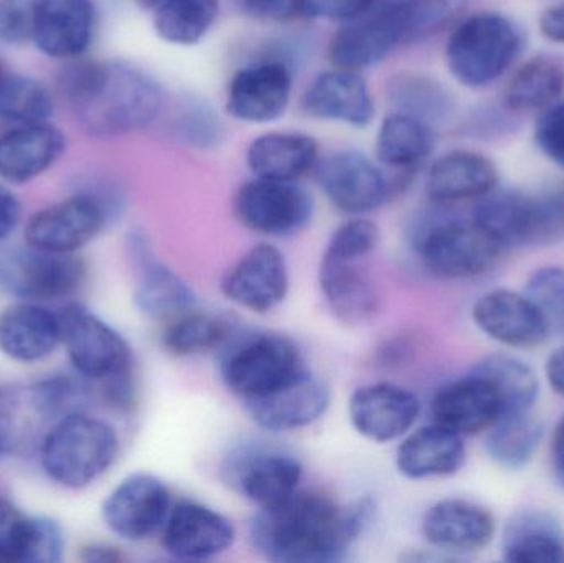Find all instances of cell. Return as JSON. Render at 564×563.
Here are the masks:
<instances>
[{"mask_svg":"<svg viewBox=\"0 0 564 563\" xmlns=\"http://www.w3.org/2000/svg\"><path fill=\"white\" fill-rule=\"evenodd\" d=\"M473 370L486 377L496 390L503 416L532 412L540 387L539 377L529 364L506 354H494L480 360Z\"/></svg>","mask_w":564,"mask_h":563,"instance_id":"obj_40","label":"cell"},{"mask_svg":"<svg viewBox=\"0 0 564 563\" xmlns=\"http://www.w3.org/2000/svg\"><path fill=\"white\" fill-rule=\"evenodd\" d=\"M416 393L393 382L358 387L348 400V419L361 439L371 443L400 442L420 419Z\"/></svg>","mask_w":564,"mask_h":563,"instance_id":"obj_18","label":"cell"},{"mask_svg":"<svg viewBox=\"0 0 564 563\" xmlns=\"http://www.w3.org/2000/svg\"><path fill=\"white\" fill-rule=\"evenodd\" d=\"M66 535L62 524L46 516H33L26 563H59L65 557Z\"/></svg>","mask_w":564,"mask_h":563,"instance_id":"obj_49","label":"cell"},{"mask_svg":"<svg viewBox=\"0 0 564 563\" xmlns=\"http://www.w3.org/2000/svg\"><path fill=\"white\" fill-rule=\"evenodd\" d=\"M33 516L0 496V563H26Z\"/></svg>","mask_w":564,"mask_h":563,"instance_id":"obj_47","label":"cell"},{"mask_svg":"<svg viewBox=\"0 0 564 563\" xmlns=\"http://www.w3.org/2000/svg\"><path fill=\"white\" fill-rule=\"evenodd\" d=\"M62 346V321L48 304L13 300L0 310V354L12 362L39 364Z\"/></svg>","mask_w":564,"mask_h":563,"instance_id":"obj_24","label":"cell"},{"mask_svg":"<svg viewBox=\"0 0 564 563\" xmlns=\"http://www.w3.org/2000/svg\"><path fill=\"white\" fill-rule=\"evenodd\" d=\"M235 541L237 529L227 516L191 499L174 502L161 532L162 548L177 561H210L230 551Z\"/></svg>","mask_w":564,"mask_h":563,"instance_id":"obj_17","label":"cell"},{"mask_svg":"<svg viewBox=\"0 0 564 563\" xmlns=\"http://www.w3.org/2000/svg\"><path fill=\"white\" fill-rule=\"evenodd\" d=\"M464 462V436L437 422L411 430L394 455L398 473L410 481L447 478L456 475Z\"/></svg>","mask_w":564,"mask_h":563,"instance_id":"obj_30","label":"cell"},{"mask_svg":"<svg viewBox=\"0 0 564 563\" xmlns=\"http://www.w3.org/2000/svg\"><path fill=\"white\" fill-rule=\"evenodd\" d=\"M380 2L381 0H305L304 17L341 25L367 15Z\"/></svg>","mask_w":564,"mask_h":563,"instance_id":"obj_51","label":"cell"},{"mask_svg":"<svg viewBox=\"0 0 564 563\" xmlns=\"http://www.w3.org/2000/svg\"><path fill=\"white\" fill-rule=\"evenodd\" d=\"M527 297L535 304L552 333H564V270L545 267L536 270L527 283Z\"/></svg>","mask_w":564,"mask_h":563,"instance_id":"obj_45","label":"cell"},{"mask_svg":"<svg viewBox=\"0 0 564 563\" xmlns=\"http://www.w3.org/2000/svg\"><path fill=\"white\" fill-rule=\"evenodd\" d=\"M294 69L280 56L248 63L234 73L225 91V112L245 124H270L288 112Z\"/></svg>","mask_w":564,"mask_h":563,"instance_id":"obj_13","label":"cell"},{"mask_svg":"<svg viewBox=\"0 0 564 563\" xmlns=\"http://www.w3.org/2000/svg\"><path fill=\"white\" fill-rule=\"evenodd\" d=\"M380 245V228L367 217H351L335 228L324 255L345 260H367Z\"/></svg>","mask_w":564,"mask_h":563,"instance_id":"obj_46","label":"cell"},{"mask_svg":"<svg viewBox=\"0 0 564 563\" xmlns=\"http://www.w3.org/2000/svg\"><path fill=\"white\" fill-rule=\"evenodd\" d=\"M413 247L424 270L444 280H469L487 273L502 248L473 220L434 214L421 220Z\"/></svg>","mask_w":564,"mask_h":563,"instance_id":"obj_5","label":"cell"},{"mask_svg":"<svg viewBox=\"0 0 564 563\" xmlns=\"http://www.w3.org/2000/svg\"><path fill=\"white\" fill-rule=\"evenodd\" d=\"M85 261L78 253H56L32 245L0 247V291L13 300L58 303L85 286Z\"/></svg>","mask_w":564,"mask_h":563,"instance_id":"obj_8","label":"cell"},{"mask_svg":"<svg viewBox=\"0 0 564 563\" xmlns=\"http://www.w3.org/2000/svg\"><path fill=\"white\" fill-rule=\"evenodd\" d=\"M564 93V59L558 55L532 56L516 69L502 99L516 112L543 111L555 105Z\"/></svg>","mask_w":564,"mask_h":563,"instance_id":"obj_35","label":"cell"},{"mask_svg":"<svg viewBox=\"0 0 564 563\" xmlns=\"http://www.w3.org/2000/svg\"><path fill=\"white\" fill-rule=\"evenodd\" d=\"M108 221V202L95 192H78L36 210L26 220L23 241L56 253H78Z\"/></svg>","mask_w":564,"mask_h":563,"instance_id":"obj_12","label":"cell"},{"mask_svg":"<svg viewBox=\"0 0 564 563\" xmlns=\"http://www.w3.org/2000/svg\"><path fill=\"white\" fill-rule=\"evenodd\" d=\"M58 314L62 346L82 379L101 387L134 377L131 346L116 327L79 303H66Z\"/></svg>","mask_w":564,"mask_h":563,"instance_id":"obj_7","label":"cell"},{"mask_svg":"<svg viewBox=\"0 0 564 563\" xmlns=\"http://www.w3.org/2000/svg\"><path fill=\"white\" fill-rule=\"evenodd\" d=\"M230 337L231 324L225 317L195 307L164 323L161 340L171 356L188 359L220 349Z\"/></svg>","mask_w":564,"mask_h":563,"instance_id":"obj_38","label":"cell"},{"mask_svg":"<svg viewBox=\"0 0 564 563\" xmlns=\"http://www.w3.org/2000/svg\"><path fill=\"white\" fill-rule=\"evenodd\" d=\"M387 99L393 111L413 116L431 128L449 121L454 99L449 89L433 76L420 72H400L387 83Z\"/></svg>","mask_w":564,"mask_h":563,"instance_id":"obj_36","label":"cell"},{"mask_svg":"<svg viewBox=\"0 0 564 563\" xmlns=\"http://www.w3.org/2000/svg\"><path fill=\"white\" fill-rule=\"evenodd\" d=\"M370 512L367 501L344 505L301 488L280 505L258 509L248 535L254 551L271 562H338L360 538Z\"/></svg>","mask_w":564,"mask_h":563,"instance_id":"obj_1","label":"cell"},{"mask_svg":"<svg viewBox=\"0 0 564 563\" xmlns=\"http://www.w3.org/2000/svg\"><path fill=\"white\" fill-rule=\"evenodd\" d=\"M302 109L308 118L355 129L368 128L377 119V102L364 73L337 66L308 83Z\"/></svg>","mask_w":564,"mask_h":563,"instance_id":"obj_19","label":"cell"},{"mask_svg":"<svg viewBox=\"0 0 564 563\" xmlns=\"http://www.w3.org/2000/svg\"><path fill=\"white\" fill-rule=\"evenodd\" d=\"M141 9L148 10V12H155L159 7L164 6L169 0H134Z\"/></svg>","mask_w":564,"mask_h":563,"instance_id":"obj_59","label":"cell"},{"mask_svg":"<svg viewBox=\"0 0 564 563\" xmlns=\"http://www.w3.org/2000/svg\"><path fill=\"white\" fill-rule=\"evenodd\" d=\"M400 48L387 2L381 0L367 15L341 23L330 36L327 55L332 66L364 73L387 62Z\"/></svg>","mask_w":564,"mask_h":563,"instance_id":"obj_27","label":"cell"},{"mask_svg":"<svg viewBox=\"0 0 564 563\" xmlns=\"http://www.w3.org/2000/svg\"><path fill=\"white\" fill-rule=\"evenodd\" d=\"M318 159V142L301 131L263 132L247 149L251 174L270 181L297 182L314 172Z\"/></svg>","mask_w":564,"mask_h":563,"instance_id":"obj_33","label":"cell"},{"mask_svg":"<svg viewBox=\"0 0 564 563\" xmlns=\"http://www.w3.org/2000/svg\"><path fill=\"white\" fill-rule=\"evenodd\" d=\"M225 476L241 498L264 509L280 505L301 489L304 468L291 453L247 448L230 456Z\"/></svg>","mask_w":564,"mask_h":563,"instance_id":"obj_16","label":"cell"},{"mask_svg":"<svg viewBox=\"0 0 564 563\" xmlns=\"http://www.w3.org/2000/svg\"><path fill=\"white\" fill-rule=\"evenodd\" d=\"M307 370L294 340L263 333L231 344L221 357L220 376L225 387L247 403L288 386Z\"/></svg>","mask_w":564,"mask_h":563,"instance_id":"obj_6","label":"cell"},{"mask_svg":"<svg viewBox=\"0 0 564 563\" xmlns=\"http://www.w3.org/2000/svg\"><path fill=\"white\" fill-rule=\"evenodd\" d=\"M322 253L318 286L328 310L340 323L358 326L367 323L378 311V296L361 263Z\"/></svg>","mask_w":564,"mask_h":563,"instance_id":"obj_32","label":"cell"},{"mask_svg":"<svg viewBox=\"0 0 564 563\" xmlns=\"http://www.w3.org/2000/svg\"><path fill=\"white\" fill-rule=\"evenodd\" d=\"M436 134L426 122L391 109L375 136L377 161L390 175L394 192L410 182L417 169L431 158Z\"/></svg>","mask_w":564,"mask_h":563,"instance_id":"obj_28","label":"cell"},{"mask_svg":"<svg viewBox=\"0 0 564 563\" xmlns=\"http://www.w3.org/2000/svg\"><path fill=\"white\" fill-rule=\"evenodd\" d=\"M96 20L95 0H39L32 43L48 58L76 62L93 45Z\"/></svg>","mask_w":564,"mask_h":563,"instance_id":"obj_22","label":"cell"},{"mask_svg":"<svg viewBox=\"0 0 564 563\" xmlns=\"http://www.w3.org/2000/svg\"><path fill=\"white\" fill-rule=\"evenodd\" d=\"M314 177L328 204L350 217L378 210L394 192L388 172L357 149H338L318 159Z\"/></svg>","mask_w":564,"mask_h":563,"instance_id":"obj_9","label":"cell"},{"mask_svg":"<svg viewBox=\"0 0 564 563\" xmlns=\"http://www.w3.org/2000/svg\"><path fill=\"white\" fill-rule=\"evenodd\" d=\"M171 489L159 476L134 473L119 481L101 505L106 528L126 542L158 538L174 506Z\"/></svg>","mask_w":564,"mask_h":563,"instance_id":"obj_11","label":"cell"},{"mask_svg":"<svg viewBox=\"0 0 564 563\" xmlns=\"http://www.w3.org/2000/svg\"><path fill=\"white\" fill-rule=\"evenodd\" d=\"M79 561L93 563H116L124 561V555L115 545L109 544H88L82 549Z\"/></svg>","mask_w":564,"mask_h":563,"instance_id":"obj_55","label":"cell"},{"mask_svg":"<svg viewBox=\"0 0 564 563\" xmlns=\"http://www.w3.org/2000/svg\"><path fill=\"white\" fill-rule=\"evenodd\" d=\"M431 548L446 554H470L486 549L496 535L489 509L467 499H443L427 509L421 524Z\"/></svg>","mask_w":564,"mask_h":563,"instance_id":"obj_25","label":"cell"},{"mask_svg":"<svg viewBox=\"0 0 564 563\" xmlns=\"http://www.w3.org/2000/svg\"><path fill=\"white\" fill-rule=\"evenodd\" d=\"M523 48L522 30L499 12H477L460 19L447 39V69L467 88H486L513 65Z\"/></svg>","mask_w":564,"mask_h":563,"instance_id":"obj_4","label":"cell"},{"mask_svg":"<svg viewBox=\"0 0 564 563\" xmlns=\"http://www.w3.org/2000/svg\"><path fill=\"white\" fill-rule=\"evenodd\" d=\"M7 452H9V432H7L6 425L0 422V463L6 458Z\"/></svg>","mask_w":564,"mask_h":563,"instance_id":"obj_58","label":"cell"},{"mask_svg":"<svg viewBox=\"0 0 564 563\" xmlns=\"http://www.w3.org/2000/svg\"><path fill=\"white\" fill-rule=\"evenodd\" d=\"M497 184L499 171L487 155L457 149L440 155L430 165L424 188L431 204L451 207L459 202L479 201Z\"/></svg>","mask_w":564,"mask_h":563,"instance_id":"obj_31","label":"cell"},{"mask_svg":"<svg viewBox=\"0 0 564 563\" xmlns=\"http://www.w3.org/2000/svg\"><path fill=\"white\" fill-rule=\"evenodd\" d=\"M243 405L251 420L267 432H299L324 419L330 407V390L307 370L288 386Z\"/></svg>","mask_w":564,"mask_h":563,"instance_id":"obj_23","label":"cell"},{"mask_svg":"<svg viewBox=\"0 0 564 563\" xmlns=\"http://www.w3.org/2000/svg\"><path fill=\"white\" fill-rule=\"evenodd\" d=\"M535 142L550 161L564 169V101L543 109L535 124Z\"/></svg>","mask_w":564,"mask_h":563,"instance_id":"obj_50","label":"cell"},{"mask_svg":"<svg viewBox=\"0 0 564 563\" xmlns=\"http://www.w3.org/2000/svg\"><path fill=\"white\" fill-rule=\"evenodd\" d=\"M66 151V138L52 122L13 126L0 136V178L9 185L35 181Z\"/></svg>","mask_w":564,"mask_h":563,"instance_id":"obj_29","label":"cell"},{"mask_svg":"<svg viewBox=\"0 0 564 563\" xmlns=\"http://www.w3.org/2000/svg\"><path fill=\"white\" fill-rule=\"evenodd\" d=\"M539 25L546 39L564 45V0L543 10Z\"/></svg>","mask_w":564,"mask_h":563,"instance_id":"obj_54","label":"cell"},{"mask_svg":"<svg viewBox=\"0 0 564 563\" xmlns=\"http://www.w3.org/2000/svg\"><path fill=\"white\" fill-rule=\"evenodd\" d=\"M387 3L401 48L426 42L456 25L469 7V0H390Z\"/></svg>","mask_w":564,"mask_h":563,"instance_id":"obj_37","label":"cell"},{"mask_svg":"<svg viewBox=\"0 0 564 563\" xmlns=\"http://www.w3.org/2000/svg\"><path fill=\"white\" fill-rule=\"evenodd\" d=\"M476 326L490 339L516 349L542 346L552 336L549 323L523 293L494 290L473 307Z\"/></svg>","mask_w":564,"mask_h":563,"instance_id":"obj_21","label":"cell"},{"mask_svg":"<svg viewBox=\"0 0 564 563\" xmlns=\"http://www.w3.org/2000/svg\"><path fill=\"white\" fill-rule=\"evenodd\" d=\"M474 221L502 248L545 243L542 202L539 194L494 188L477 201Z\"/></svg>","mask_w":564,"mask_h":563,"instance_id":"obj_20","label":"cell"},{"mask_svg":"<svg viewBox=\"0 0 564 563\" xmlns=\"http://www.w3.org/2000/svg\"><path fill=\"white\" fill-rule=\"evenodd\" d=\"M502 552L512 563L564 562V529L550 512H519L506 526Z\"/></svg>","mask_w":564,"mask_h":563,"instance_id":"obj_34","label":"cell"},{"mask_svg":"<svg viewBox=\"0 0 564 563\" xmlns=\"http://www.w3.org/2000/svg\"><path fill=\"white\" fill-rule=\"evenodd\" d=\"M235 217L253 234L285 238L299 234L314 217V201L297 182L254 177L238 188Z\"/></svg>","mask_w":564,"mask_h":563,"instance_id":"obj_10","label":"cell"},{"mask_svg":"<svg viewBox=\"0 0 564 563\" xmlns=\"http://www.w3.org/2000/svg\"><path fill=\"white\" fill-rule=\"evenodd\" d=\"M245 13L267 23H289L304 17L305 0H240Z\"/></svg>","mask_w":564,"mask_h":563,"instance_id":"obj_52","label":"cell"},{"mask_svg":"<svg viewBox=\"0 0 564 563\" xmlns=\"http://www.w3.org/2000/svg\"><path fill=\"white\" fill-rule=\"evenodd\" d=\"M85 379L82 377L50 376L32 387L30 399L36 413L46 420L63 419L83 412L79 403L85 399Z\"/></svg>","mask_w":564,"mask_h":563,"instance_id":"obj_44","label":"cell"},{"mask_svg":"<svg viewBox=\"0 0 564 563\" xmlns=\"http://www.w3.org/2000/svg\"><path fill=\"white\" fill-rule=\"evenodd\" d=\"M220 15V0H169L152 12V25L162 42L172 46L198 45Z\"/></svg>","mask_w":564,"mask_h":563,"instance_id":"obj_39","label":"cell"},{"mask_svg":"<svg viewBox=\"0 0 564 563\" xmlns=\"http://www.w3.org/2000/svg\"><path fill=\"white\" fill-rule=\"evenodd\" d=\"M9 73L6 62H3L2 56H0V85H2L3 79H6V76L9 75Z\"/></svg>","mask_w":564,"mask_h":563,"instance_id":"obj_60","label":"cell"},{"mask_svg":"<svg viewBox=\"0 0 564 563\" xmlns=\"http://www.w3.org/2000/svg\"><path fill=\"white\" fill-rule=\"evenodd\" d=\"M39 0H0V42L23 46L32 43Z\"/></svg>","mask_w":564,"mask_h":563,"instance_id":"obj_48","label":"cell"},{"mask_svg":"<svg viewBox=\"0 0 564 563\" xmlns=\"http://www.w3.org/2000/svg\"><path fill=\"white\" fill-rule=\"evenodd\" d=\"M72 63L59 85L86 134L122 138L144 131L162 115L165 89L149 69L128 59Z\"/></svg>","mask_w":564,"mask_h":563,"instance_id":"obj_2","label":"cell"},{"mask_svg":"<svg viewBox=\"0 0 564 563\" xmlns=\"http://www.w3.org/2000/svg\"><path fill=\"white\" fill-rule=\"evenodd\" d=\"M543 440V425L532 412L503 416L487 435V453L506 469L529 465Z\"/></svg>","mask_w":564,"mask_h":563,"instance_id":"obj_41","label":"cell"},{"mask_svg":"<svg viewBox=\"0 0 564 563\" xmlns=\"http://www.w3.org/2000/svg\"><path fill=\"white\" fill-rule=\"evenodd\" d=\"M22 205L15 192L6 182H0V245L6 243L19 227Z\"/></svg>","mask_w":564,"mask_h":563,"instance_id":"obj_53","label":"cell"},{"mask_svg":"<svg viewBox=\"0 0 564 563\" xmlns=\"http://www.w3.org/2000/svg\"><path fill=\"white\" fill-rule=\"evenodd\" d=\"M431 413L434 422L460 436L489 432L503 416L499 396L476 370L437 390L431 402Z\"/></svg>","mask_w":564,"mask_h":563,"instance_id":"obj_26","label":"cell"},{"mask_svg":"<svg viewBox=\"0 0 564 563\" xmlns=\"http://www.w3.org/2000/svg\"><path fill=\"white\" fill-rule=\"evenodd\" d=\"M546 379L553 392L564 397V346L556 349L546 362Z\"/></svg>","mask_w":564,"mask_h":563,"instance_id":"obj_56","label":"cell"},{"mask_svg":"<svg viewBox=\"0 0 564 563\" xmlns=\"http://www.w3.org/2000/svg\"><path fill=\"white\" fill-rule=\"evenodd\" d=\"M291 286L288 261L274 245L251 247L221 278L220 290L235 306L270 314L284 303Z\"/></svg>","mask_w":564,"mask_h":563,"instance_id":"obj_15","label":"cell"},{"mask_svg":"<svg viewBox=\"0 0 564 563\" xmlns=\"http://www.w3.org/2000/svg\"><path fill=\"white\" fill-rule=\"evenodd\" d=\"M126 250L135 271L134 303L144 316L167 323L198 307L194 288L155 255L144 231L132 230Z\"/></svg>","mask_w":564,"mask_h":563,"instance_id":"obj_14","label":"cell"},{"mask_svg":"<svg viewBox=\"0 0 564 563\" xmlns=\"http://www.w3.org/2000/svg\"><path fill=\"white\" fill-rule=\"evenodd\" d=\"M53 96L40 79L9 73L0 85V119L13 126L50 121Z\"/></svg>","mask_w":564,"mask_h":563,"instance_id":"obj_42","label":"cell"},{"mask_svg":"<svg viewBox=\"0 0 564 563\" xmlns=\"http://www.w3.org/2000/svg\"><path fill=\"white\" fill-rule=\"evenodd\" d=\"M119 448L111 423L76 412L50 426L40 445V466L50 481L76 491L101 479L115 466Z\"/></svg>","mask_w":564,"mask_h":563,"instance_id":"obj_3","label":"cell"},{"mask_svg":"<svg viewBox=\"0 0 564 563\" xmlns=\"http://www.w3.org/2000/svg\"><path fill=\"white\" fill-rule=\"evenodd\" d=\"M552 459L556 476L564 483V416L553 433Z\"/></svg>","mask_w":564,"mask_h":563,"instance_id":"obj_57","label":"cell"},{"mask_svg":"<svg viewBox=\"0 0 564 563\" xmlns=\"http://www.w3.org/2000/svg\"><path fill=\"white\" fill-rule=\"evenodd\" d=\"M175 138L197 151L218 148L224 138V122L214 106L200 96H187L175 109L172 121Z\"/></svg>","mask_w":564,"mask_h":563,"instance_id":"obj_43","label":"cell"}]
</instances>
